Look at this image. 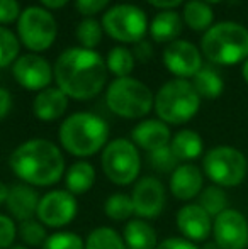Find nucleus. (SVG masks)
<instances>
[{
    "label": "nucleus",
    "instance_id": "2eb2a0df",
    "mask_svg": "<svg viewBox=\"0 0 248 249\" xmlns=\"http://www.w3.org/2000/svg\"><path fill=\"white\" fill-rule=\"evenodd\" d=\"M163 63L172 75L184 80L194 76L202 68L201 51L192 43L184 39H177L167 44L163 51Z\"/></svg>",
    "mask_w": 248,
    "mask_h": 249
},
{
    "label": "nucleus",
    "instance_id": "a211bd4d",
    "mask_svg": "<svg viewBox=\"0 0 248 249\" xmlns=\"http://www.w3.org/2000/svg\"><path fill=\"white\" fill-rule=\"evenodd\" d=\"M131 139L138 148L153 153V151L165 148L172 141L169 125L160 119H146L141 121L131 131Z\"/></svg>",
    "mask_w": 248,
    "mask_h": 249
},
{
    "label": "nucleus",
    "instance_id": "2f4dec72",
    "mask_svg": "<svg viewBox=\"0 0 248 249\" xmlns=\"http://www.w3.org/2000/svg\"><path fill=\"white\" fill-rule=\"evenodd\" d=\"M19 37L7 27L0 26V68L16 63L19 56Z\"/></svg>",
    "mask_w": 248,
    "mask_h": 249
},
{
    "label": "nucleus",
    "instance_id": "4468645a",
    "mask_svg": "<svg viewBox=\"0 0 248 249\" xmlns=\"http://www.w3.org/2000/svg\"><path fill=\"white\" fill-rule=\"evenodd\" d=\"M134 213L139 219H155L165 209V187L155 177H143L131 192Z\"/></svg>",
    "mask_w": 248,
    "mask_h": 249
},
{
    "label": "nucleus",
    "instance_id": "f704fd0d",
    "mask_svg": "<svg viewBox=\"0 0 248 249\" xmlns=\"http://www.w3.org/2000/svg\"><path fill=\"white\" fill-rule=\"evenodd\" d=\"M150 163L155 168L156 171H162V173H172L177 166H179L180 161L175 158V154L170 149V144L165 148H160L153 153H150Z\"/></svg>",
    "mask_w": 248,
    "mask_h": 249
},
{
    "label": "nucleus",
    "instance_id": "9d476101",
    "mask_svg": "<svg viewBox=\"0 0 248 249\" xmlns=\"http://www.w3.org/2000/svg\"><path fill=\"white\" fill-rule=\"evenodd\" d=\"M102 29L119 43H139L148 31L146 14L139 7L121 3L102 16Z\"/></svg>",
    "mask_w": 248,
    "mask_h": 249
},
{
    "label": "nucleus",
    "instance_id": "f03ea898",
    "mask_svg": "<svg viewBox=\"0 0 248 249\" xmlns=\"http://www.w3.org/2000/svg\"><path fill=\"white\" fill-rule=\"evenodd\" d=\"M10 170L31 187H51L65 177V158L55 142L29 139L10 154Z\"/></svg>",
    "mask_w": 248,
    "mask_h": 249
},
{
    "label": "nucleus",
    "instance_id": "9b49d317",
    "mask_svg": "<svg viewBox=\"0 0 248 249\" xmlns=\"http://www.w3.org/2000/svg\"><path fill=\"white\" fill-rule=\"evenodd\" d=\"M76 210L78 205L75 195H72L68 190H53L39 198L36 217L44 227L60 229L75 219Z\"/></svg>",
    "mask_w": 248,
    "mask_h": 249
},
{
    "label": "nucleus",
    "instance_id": "b1692460",
    "mask_svg": "<svg viewBox=\"0 0 248 249\" xmlns=\"http://www.w3.org/2000/svg\"><path fill=\"white\" fill-rule=\"evenodd\" d=\"M170 149H172V153L175 154V158L179 161H192L202 154L204 142H202V138L195 131L182 129L172 138Z\"/></svg>",
    "mask_w": 248,
    "mask_h": 249
},
{
    "label": "nucleus",
    "instance_id": "f8f14e48",
    "mask_svg": "<svg viewBox=\"0 0 248 249\" xmlns=\"http://www.w3.org/2000/svg\"><path fill=\"white\" fill-rule=\"evenodd\" d=\"M212 236L219 249H248V220L240 210L226 209L212 220Z\"/></svg>",
    "mask_w": 248,
    "mask_h": 249
},
{
    "label": "nucleus",
    "instance_id": "7ed1b4c3",
    "mask_svg": "<svg viewBox=\"0 0 248 249\" xmlns=\"http://www.w3.org/2000/svg\"><path fill=\"white\" fill-rule=\"evenodd\" d=\"M58 138L66 153L89 158L107 146L109 125L95 114L76 112L61 122Z\"/></svg>",
    "mask_w": 248,
    "mask_h": 249
},
{
    "label": "nucleus",
    "instance_id": "49530a36",
    "mask_svg": "<svg viewBox=\"0 0 248 249\" xmlns=\"http://www.w3.org/2000/svg\"><path fill=\"white\" fill-rule=\"evenodd\" d=\"M10 249H29V248H26V246H20V244H17V246H12Z\"/></svg>",
    "mask_w": 248,
    "mask_h": 249
},
{
    "label": "nucleus",
    "instance_id": "0eeeda50",
    "mask_svg": "<svg viewBox=\"0 0 248 249\" xmlns=\"http://www.w3.org/2000/svg\"><path fill=\"white\" fill-rule=\"evenodd\" d=\"M204 175L221 188L238 187L248 173V161L245 154L231 146H216L204 154L202 160Z\"/></svg>",
    "mask_w": 248,
    "mask_h": 249
},
{
    "label": "nucleus",
    "instance_id": "e433bc0d",
    "mask_svg": "<svg viewBox=\"0 0 248 249\" xmlns=\"http://www.w3.org/2000/svg\"><path fill=\"white\" fill-rule=\"evenodd\" d=\"M19 17L20 5L17 0H0V24H10Z\"/></svg>",
    "mask_w": 248,
    "mask_h": 249
},
{
    "label": "nucleus",
    "instance_id": "a19ab883",
    "mask_svg": "<svg viewBox=\"0 0 248 249\" xmlns=\"http://www.w3.org/2000/svg\"><path fill=\"white\" fill-rule=\"evenodd\" d=\"M153 7H158V9H173V7L180 5L184 0H146Z\"/></svg>",
    "mask_w": 248,
    "mask_h": 249
},
{
    "label": "nucleus",
    "instance_id": "6ab92c4d",
    "mask_svg": "<svg viewBox=\"0 0 248 249\" xmlns=\"http://www.w3.org/2000/svg\"><path fill=\"white\" fill-rule=\"evenodd\" d=\"M38 205H39V197L31 185L19 183L9 188L5 207L12 215V219L20 220V222L34 219L38 212Z\"/></svg>",
    "mask_w": 248,
    "mask_h": 249
},
{
    "label": "nucleus",
    "instance_id": "39448f33",
    "mask_svg": "<svg viewBox=\"0 0 248 249\" xmlns=\"http://www.w3.org/2000/svg\"><path fill=\"white\" fill-rule=\"evenodd\" d=\"M201 107V97L194 85L184 78L167 82L155 95V108L160 121L165 124H186Z\"/></svg>",
    "mask_w": 248,
    "mask_h": 249
},
{
    "label": "nucleus",
    "instance_id": "37998d69",
    "mask_svg": "<svg viewBox=\"0 0 248 249\" xmlns=\"http://www.w3.org/2000/svg\"><path fill=\"white\" fill-rule=\"evenodd\" d=\"M7 195H9V187L3 181H0V203H5Z\"/></svg>",
    "mask_w": 248,
    "mask_h": 249
},
{
    "label": "nucleus",
    "instance_id": "bb28decb",
    "mask_svg": "<svg viewBox=\"0 0 248 249\" xmlns=\"http://www.w3.org/2000/svg\"><path fill=\"white\" fill-rule=\"evenodd\" d=\"M85 249H128L124 239L113 227H97L89 234Z\"/></svg>",
    "mask_w": 248,
    "mask_h": 249
},
{
    "label": "nucleus",
    "instance_id": "72a5a7b5",
    "mask_svg": "<svg viewBox=\"0 0 248 249\" xmlns=\"http://www.w3.org/2000/svg\"><path fill=\"white\" fill-rule=\"evenodd\" d=\"M43 249H85V243L78 234L60 231V232L48 236V239L43 244Z\"/></svg>",
    "mask_w": 248,
    "mask_h": 249
},
{
    "label": "nucleus",
    "instance_id": "cd10ccee",
    "mask_svg": "<svg viewBox=\"0 0 248 249\" xmlns=\"http://www.w3.org/2000/svg\"><path fill=\"white\" fill-rule=\"evenodd\" d=\"M199 205L214 219L228 209V195H226L225 188L211 185V187L202 188V192L199 194Z\"/></svg>",
    "mask_w": 248,
    "mask_h": 249
},
{
    "label": "nucleus",
    "instance_id": "a878e982",
    "mask_svg": "<svg viewBox=\"0 0 248 249\" xmlns=\"http://www.w3.org/2000/svg\"><path fill=\"white\" fill-rule=\"evenodd\" d=\"M194 85L195 92L199 93V97L202 99H218L219 95L225 90V83H223V78L211 68H201L197 73L194 75Z\"/></svg>",
    "mask_w": 248,
    "mask_h": 249
},
{
    "label": "nucleus",
    "instance_id": "c85d7f7f",
    "mask_svg": "<svg viewBox=\"0 0 248 249\" xmlns=\"http://www.w3.org/2000/svg\"><path fill=\"white\" fill-rule=\"evenodd\" d=\"M106 65L113 75H116L117 78H124V76H129V73L134 68V56L128 48L116 46L107 54Z\"/></svg>",
    "mask_w": 248,
    "mask_h": 249
},
{
    "label": "nucleus",
    "instance_id": "20e7f679",
    "mask_svg": "<svg viewBox=\"0 0 248 249\" xmlns=\"http://www.w3.org/2000/svg\"><path fill=\"white\" fill-rule=\"evenodd\" d=\"M202 54L214 65L233 66L248 58V29L225 20L211 26L201 39Z\"/></svg>",
    "mask_w": 248,
    "mask_h": 249
},
{
    "label": "nucleus",
    "instance_id": "a18cd8bd",
    "mask_svg": "<svg viewBox=\"0 0 248 249\" xmlns=\"http://www.w3.org/2000/svg\"><path fill=\"white\" fill-rule=\"evenodd\" d=\"M202 249H219V248H218V244H216L214 241H212V243H208V244H206V246L202 248Z\"/></svg>",
    "mask_w": 248,
    "mask_h": 249
},
{
    "label": "nucleus",
    "instance_id": "393cba45",
    "mask_svg": "<svg viewBox=\"0 0 248 249\" xmlns=\"http://www.w3.org/2000/svg\"><path fill=\"white\" fill-rule=\"evenodd\" d=\"M212 9L202 0H189L184 7V22L192 31H208L212 26Z\"/></svg>",
    "mask_w": 248,
    "mask_h": 249
},
{
    "label": "nucleus",
    "instance_id": "c756f323",
    "mask_svg": "<svg viewBox=\"0 0 248 249\" xmlns=\"http://www.w3.org/2000/svg\"><path fill=\"white\" fill-rule=\"evenodd\" d=\"M104 212L109 219L121 222V220H129L134 213L133 200L129 195L124 194H113L104 202Z\"/></svg>",
    "mask_w": 248,
    "mask_h": 249
},
{
    "label": "nucleus",
    "instance_id": "58836bf2",
    "mask_svg": "<svg viewBox=\"0 0 248 249\" xmlns=\"http://www.w3.org/2000/svg\"><path fill=\"white\" fill-rule=\"evenodd\" d=\"M156 249H199L194 243L184 239V237H169V239L162 241L156 246Z\"/></svg>",
    "mask_w": 248,
    "mask_h": 249
},
{
    "label": "nucleus",
    "instance_id": "f257e3e1",
    "mask_svg": "<svg viewBox=\"0 0 248 249\" xmlns=\"http://www.w3.org/2000/svg\"><path fill=\"white\" fill-rule=\"evenodd\" d=\"M55 80L66 97L90 100L102 92L107 78V65L94 50L70 48L55 63Z\"/></svg>",
    "mask_w": 248,
    "mask_h": 249
},
{
    "label": "nucleus",
    "instance_id": "c9c22d12",
    "mask_svg": "<svg viewBox=\"0 0 248 249\" xmlns=\"http://www.w3.org/2000/svg\"><path fill=\"white\" fill-rule=\"evenodd\" d=\"M17 237V226L12 217L0 213V249H10Z\"/></svg>",
    "mask_w": 248,
    "mask_h": 249
},
{
    "label": "nucleus",
    "instance_id": "ea45409f",
    "mask_svg": "<svg viewBox=\"0 0 248 249\" xmlns=\"http://www.w3.org/2000/svg\"><path fill=\"white\" fill-rule=\"evenodd\" d=\"M10 108H12V97H10L9 90L0 87V121L9 115Z\"/></svg>",
    "mask_w": 248,
    "mask_h": 249
},
{
    "label": "nucleus",
    "instance_id": "473e14b6",
    "mask_svg": "<svg viewBox=\"0 0 248 249\" xmlns=\"http://www.w3.org/2000/svg\"><path fill=\"white\" fill-rule=\"evenodd\" d=\"M17 234L27 246H43L44 241L48 239L46 227L34 219L20 222L19 227H17Z\"/></svg>",
    "mask_w": 248,
    "mask_h": 249
},
{
    "label": "nucleus",
    "instance_id": "1a4fd4ad",
    "mask_svg": "<svg viewBox=\"0 0 248 249\" xmlns=\"http://www.w3.org/2000/svg\"><path fill=\"white\" fill-rule=\"evenodd\" d=\"M57 20L43 7H27L20 12L17 20V34L19 41L29 51L41 53L53 46L57 39Z\"/></svg>",
    "mask_w": 248,
    "mask_h": 249
},
{
    "label": "nucleus",
    "instance_id": "f3484780",
    "mask_svg": "<svg viewBox=\"0 0 248 249\" xmlns=\"http://www.w3.org/2000/svg\"><path fill=\"white\" fill-rule=\"evenodd\" d=\"M204 177L192 163H182L170 173V194L179 200H192L202 192Z\"/></svg>",
    "mask_w": 248,
    "mask_h": 249
},
{
    "label": "nucleus",
    "instance_id": "dca6fc26",
    "mask_svg": "<svg viewBox=\"0 0 248 249\" xmlns=\"http://www.w3.org/2000/svg\"><path fill=\"white\" fill-rule=\"evenodd\" d=\"M177 227L184 239L191 243H201L212 232V217L199 203H187L177 212Z\"/></svg>",
    "mask_w": 248,
    "mask_h": 249
},
{
    "label": "nucleus",
    "instance_id": "6e6552de",
    "mask_svg": "<svg viewBox=\"0 0 248 249\" xmlns=\"http://www.w3.org/2000/svg\"><path fill=\"white\" fill-rule=\"evenodd\" d=\"M102 171L114 185L126 187L138 178L141 171V158L136 144L129 139H114L107 142L100 156Z\"/></svg>",
    "mask_w": 248,
    "mask_h": 249
},
{
    "label": "nucleus",
    "instance_id": "5701e85b",
    "mask_svg": "<svg viewBox=\"0 0 248 249\" xmlns=\"http://www.w3.org/2000/svg\"><path fill=\"white\" fill-rule=\"evenodd\" d=\"M65 187L72 195H83L95 183V170L89 161H76L66 170Z\"/></svg>",
    "mask_w": 248,
    "mask_h": 249
},
{
    "label": "nucleus",
    "instance_id": "412c9836",
    "mask_svg": "<svg viewBox=\"0 0 248 249\" xmlns=\"http://www.w3.org/2000/svg\"><path fill=\"white\" fill-rule=\"evenodd\" d=\"M123 239L128 249H156V231L145 219L128 220L123 231Z\"/></svg>",
    "mask_w": 248,
    "mask_h": 249
},
{
    "label": "nucleus",
    "instance_id": "7c9ffc66",
    "mask_svg": "<svg viewBox=\"0 0 248 249\" xmlns=\"http://www.w3.org/2000/svg\"><path fill=\"white\" fill-rule=\"evenodd\" d=\"M102 31H104L102 24L99 20L92 19V17H87L76 27V39L82 44V48L94 50L100 43V39H102Z\"/></svg>",
    "mask_w": 248,
    "mask_h": 249
},
{
    "label": "nucleus",
    "instance_id": "de8ad7c7",
    "mask_svg": "<svg viewBox=\"0 0 248 249\" xmlns=\"http://www.w3.org/2000/svg\"><path fill=\"white\" fill-rule=\"evenodd\" d=\"M206 2H211V3H219V2H223V0H206Z\"/></svg>",
    "mask_w": 248,
    "mask_h": 249
},
{
    "label": "nucleus",
    "instance_id": "aec40b11",
    "mask_svg": "<svg viewBox=\"0 0 248 249\" xmlns=\"http://www.w3.org/2000/svg\"><path fill=\"white\" fill-rule=\"evenodd\" d=\"M68 108V97L58 87L41 90L33 102V112L39 121L53 122L60 119Z\"/></svg>",
    "mask_w": 248,
    "mask_h": 249
},
{
    "label": "nucleus",
    "instance_id": "c03bdc74",
    "mask_svg": "<svg viewBox=\"0 0 248 249\" xmlns=\"http://www.w3.org/2000/svg\"><path fill=\"white\" fill-rule=\"evenodd\" d=\"M242 75H243V80L247 82V85H248V58L243 61V68H242Z\"/></svg>",
    "mask_w": 248,
    "mask_h": 249
},
{
    "label": "nucleus",
    "instance_id": "79ce46f5",
    "mask_svg": "<svg viewBox=\"0 0 248 249\" xmlns=\"http://www.w3.org/2000/svg\"><path fill=\"white\" fill-rule=\"evenodd\" d=\"M39 2L43 3L46 9H61V7H65L70 0H39Z\"/></svg>",
    "mask_w": 248,
    "mask_h": 249
},
{
    "label": "nucleus",
    "instance_id": "423d86ee",
    "mask_svg": "<svg viewBox=\"0 0 248 249\" xmlns=\"http://www.w3.org/2000/svg\"><path fill=\"white\" fill-rule=\"evenodd\" d=\"M106 100L111 112L124 119L145 117L155 105L152 90L143 82L131 76L114 80L107 89Z\"/></svg>",
    "mask_w": 248,
    "mask_h": 249
},
{
    "label": "nucleus",
    "instance_id": "4be33fe9",
    "mask_svg": "<svg viewBox=\"0 0 248 249\" xmlns=\"http://www.w3.org/2000/svg\"><path fill=\"white\" fill-rule=\"evenodd\" d=\"M182 33V17L175 10H162L150 24V34L156 43H173Z\"/></svg>",
    "mask_w": 248,
    "mask_h": 249
},
{
    "label": "nucleus",
    "instance_id": "ddd939ff",
    "mask_svg": "<svg viewBox=\"0 0 248 249\" xmlns=\"http://www.w3.org/2000/svg\"><path fill=\"white\" fill-rule=\"evenodd\" d=\"M12 75L22 89L41 92L48 89L55 73L48 59L36 53H29L16 59V63L12 65Z\"/></svg>",
    "mask_w": 248,
    "mask_h": 249
},
{
    "label": "nucleus",
    "instance_id": "4c0bfd02",
    "mask_svg": "<svg viewBox=\"0 0 248 249\" xmlns=\"http://www.w3.org/2000/svg\"><path fill=\"white\" fill-rule=\"evenodd\" d=\"M111 0H75V7L82 16L92 17L95 14L102 12Z\"/></svg>",
    "mask_w": 248,
    "mask_h": 249
}]
</instances>
